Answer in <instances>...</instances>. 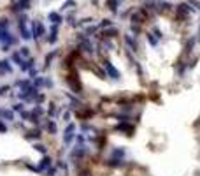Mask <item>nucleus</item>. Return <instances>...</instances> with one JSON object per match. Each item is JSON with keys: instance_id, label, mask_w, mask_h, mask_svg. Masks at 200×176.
<instances>
[{"instance_id": "1", "label": "nucleus", "mask_w": 200, "mask_h": 176, "mask_svg": "<svg viewBox=\"0 0 200 176\" xmlns=\"http://www.w3.org/2000/svg\"><path fill=\"white\" fill-rule=\"evenodd\" d=\"M148 13H149V11H148L146 7H141V9L134 11V14H132V23H137V25L146 23V21H148V16H149Z\"/></svg>"}, {"instance_id": "2", "label": "nucleus", "mask_w": 200, "mask_h": 176, "mask_svg": "<svg viewBox=\"0 0 200 176\" xmlns=\"http://www.w3.org/2000/svg\"><path fill=\"white\" fill-rule=\"evenodd\" d=\"M190 13H193V9L188 2H183V4H179V6L176 7V18H177V20H186V18L190 16Z\"/></svg>"}, {"instance_id": "3", "label": "nucleus", "mask_w": 200, "mask_h": 176, "mask_svg": "<svg viewBox=\"0 0 200 176\" xmlns=\"http://www.w3.org/2000/svg\"><path fill=\"white\" fill-rule=\"evenodd\" d=\"M67 83H69V86L72 88V92H74V93H81L83 86H81V83H79V77L76 76V72H72V74H69V76H67Z\"/></svg>"}, {"instance_id": "4", "label": "nucleus", "mask_w": 200, "mask_h": 176, "mask_svg": "<svg viewBox=\"0 0 200 176\" xmlns=\"http://www.w3.org/2000/svg\"><path fill=\"white\" fill-rule=\"evenodd\" d=\"M44 34H46V27L42 25V21H34V25H32V37L37 41Z\"/></svg>"}, {"instance_id": "5", "label": "nucleus", "mask_w": 200, "mask_h": 176, "mask_svg": "<svg viewBox=\"0 0 200 176\" xmlns=\"http://www.w3.org/2000/svg\"><path fill=\"white\" fill-rule=\"evenodd\" d=\"M104 67H105L107 74L112 77V79H118V77H120V72H118V69H116V67H114L111 62H104Z\"/></svg>"}, {"instance_id": "6", "label": "nucleus", "mask_w": 200, "mask_h": 176, "mask_svg": "<svg viewBox=\"0 0 200 176\" xmlns=\"http://www.w3.org/2000/svg\"><path fill=\"white\" fill-rule=\"evenodd\" d=\"M74 129H76V127H74V123H69V127H67V130H65V136H63V143H67V144H69V143H70L72 139H74Z\"/></svg>"}, {"instance_id": "7", "label": "nucleus", "mask_w": 200, "mask_h": 176, "mask_svg": "<svg viewBox=\"0 0 200 176\" xmlns=\"http://www.w3.org/2000/svg\"><path fill=\"white\" fill-rule=\"evenodd\" d=\"M48 20H49L53 25H60V23L63 21V18H62V14L60 13H55V11H53V13L48 14Z\"/></svg>"}, {"instance_id": "8", "label": "nucleus", "mask_w": 200, "mask_h": 176, "mask_svg": "<svg viewBox=\"0 0 200 176\" xmlns=\"http://www.w3.org/2000/svg\"><path fill=\"white\" fill-rule=\"evenodd\" d=\"M12 72V67L9 60H0V74H11Z\"/></svg>"}, {"instance_id": "9", "label": "nucleus", "mask_w": 200, "mask_h": 176, "mask_svg": "<svg viewBox=\"0 0 200 176\" xmlns=\"http://www.w3.org/2000/svg\"><path fill=\"white\" fill-rule=\"evenodd\" d=\"M116 130H123V132H127L128 136H132V132H134V127L128 125V123H125V122H121V123H118V125H116Z\"/></svg>"}, {"instance_id": "10", "label": "nucleus", "mask_w": 200, "mask_h": 176, "mask_svg": "<svg viewBox=\"0 0 200 176\" xmlns=\"http://www.w3.org/2000/svg\"><path fill=\"white\" fill-rule=\"evenodd\" d=\"M51 167V157H48V155H44L42 160H41V164H39V171H44V169H49Z\"/></svg>"}, {"instance_id": "11", "label": "nucleus", "mask_w": 200, "mask_h": 176, "mask_svg": "<svg viewBox=\"0 0 200 176\" xmlns=\"http://www.w3.org/2000/svg\"><path fill=\"white\" fill-rule=\"evenodd\" d=\"M56 39H58V25H53V27H51V34H49V37H48V42H49V44H55Z\"/></svg>"}, {"instance_id": "12", "label": "nucleus", "mask_w": 200, "mask_h": 176, "mask_svg": "<svg viewBox=\"0 0 200 176\" xmlns=\"http://www.w3.org/2000/svg\"><path fill=\"white\" fill-rule=\"evenodd\" d=\"M125 42H127V46H130L132 51H137V49H139V46H137V42L134 41L132 35H125Z\"/></svg>"}, {"instance_id": "13", "label": "nucleus", "mask_w": 200, "mask_h": 176, "mask_svg": "<svg viewBox=\"0 0 200 176\" xmlns=\"http://www.w3.org/2000/svg\"><path fill=\"white\" fill-rule=\"evenodd\" d=\"M120 2H121V0H107V7H109V11H111V13H118Z\"/></svg>"}, {"instance_id": "14", "label": "nucleus", "mask_w": 200, "mask_h": 176, "mask_svg": "<svg viewBox=\"0 0 200 176\" xmlns=\"http://www.w3.org/2000/svg\"><path fill=\"white\" fill-rule=\"evenodd\" d=\"M25 137H27V139H41V130H39V129H34V130H30Z\"/></svg>"}, {"instance_id": "15", "label": "nucleus", "mask_w": 200, "mask_h": 176, "mask_svg": "<svg viewBox=\"0 0 200 176\" xmlns=\"http://www.w3.org/2000/svg\"><path fill=\"white\" fill-rule=\"evenodd\" d=\"M0 116L11 122V120H14V113H12V111H9V109H0Z\"/></svg>"}, {"instance_id": "16", "label": "nucleus", "mask_w": 200, "mask_h": 176, "mask_svg": "<svg viewBox=\"0 0 200 176\" xmlns=\"http://www.w3.org/2000/svg\"><path fill=\"white\" fill-rule=\"evenodd\" d=\"M18 6H20L21 11H28L30 6H32V0H20V2H18Z\"/></svg>"}, {"instance_id": "17", "label": "nucleus", "mask_w": 200, "mask_h": 176, "mask_svg": "<svg viewBox=\"0 0 200 176\" xmlns=\"http://www.w3.org/2000/svg\"><path fill=\"white\" fill-rule=\"evenodd\" d=\"M116 35H118V30H116V28H109V30L104 32L102 37H105V39H112V37H116Z\"/></svg>"}, {"instance_id": "18", "label": "nucleus", "mask_w": 200, "mask_h": 176, "mask_svg": "<svg viewBox=\"0 0 200 176\" xmlns=\"http://www.w3.org/2000/svg\"><path fill=\"white\" fill-rule=\"evenodd\" d=\"M11 58H12V62H16L20 67H21V63L25 62V60L21 58V53H12V56H11Z\"/></svg>"}, {"instance_id": "19", "label": "nucleus", "mask_w": 200, "mask_h": 176, "mask_svg": "<svg viewBox=\"0 0 200 176\" xmlns=\"http://www.w3.org/2000/svg\"><path fill=\"white\" fill-rule=\"evenodd\" d=\"M107 166H111V167H123V166H125V162L112 159V160H109V162H107Z\"/></svg>"}, {"instance_id": "20", "label": "nucleus", "mask_w": 200, "mask_h": 176, "mask_svg": "<svg viewBox=\"0 0 200 176\" xmlns=\"http://www.w3.org/2000/svg\"><path fill=\"white\" fill-rule=\"evenodd\" d=\"M46 129H48V132L55 134V132H56V123H55V122H48V125H46Z\"/></svg>"}, {"instance_id": "21", "label": "nucleus", "mask_w": 200, "mask_h": 176, "mask_svg": "<svg viewBox=\"0 0 200 176\" xmlns=\"http://www.w3.org/2000/svg\"><path fill=\"white\" fill-rule=\"evenodd\" d=\"M109 27H112V21L111 20H102L98 25V28H109Z\"/></svg>"}, {"instance_id": "22", "label": "nucleus", "mask_w": 200, "mask_h": 176, "mask_svg": "<svg viewBox=\"0 0 200 176\" xmlns=\"http://www.w3.org/2000/svg\"><path fill=\"white\" fill-rule=\"evenodd\" d=\"M146 37H148V42H149L151 46H156L158 44V39L156 37H153V34H146Z\"/></svg>"}, {"instance_id": "23", "label": "nucleus", "mask_w": 200, "mask_h": 176, "mask_svg": "<svg viewBox=\"0 0 200 176\" xmlns=\"http://www.w3.org/2000/svg\"><path fill=\"white\" fill-rule=\"evenodd\" d=\"M74 6H76V0H65L62 9H70V7H74Z\"/></svg>"}, {"instance_id": "24", "label": "nucleus", "mask_w": 200, "mask_h": 176, "mask_svg": "<svg viewBox=\"0 0 200 176\" xmlns=\"http://www.w3.org/2000/svg\"><path fill=\"white\" fill-rule=\"evenodd\" d=\"M42 84H46V81H44L42 77H37V79H34V86H42Z\"/></svg>"}, {"instance_id": "25", "label": "nucleus", "mask_w": 200, "mask_h": 176, "mask_svg": "<svg viewBox=\"0 0 200 176\" xmlns=\"http://www.w3.org/2000/svg\"><path fill=\"white\" fill-rule=\"evenodd\" d=\"M37 150V152H41V153L42 155H46V152H48V150H46V146H44V144H35V146H34Z\"/></svg>"}, {"instance_id": "26", "label": "nucleus", "mask_w": 200, "mask_h": 176, "mask_svg": "<svg viewBox=\"0 0 200 176\" xmlns=\"http://www.w3.org/2000/svg\"><path fill=\"white\" fill-rule=\"evenodd\" d=\"M9 27V20L7 18H2L0 20V28H7Z\"/></svg>"}, {"instance_id": "27", "label": "nucleus", "mask_w": 200, "mask_h": 176, "mask_svg": "<svg viewBox=\"0 0 200 176\" xmlns=\"http://www.w3.org/2000/svg\"><path fill=\"white\" fill-rule=\"evenodd\" d=\"M56 55V51H53V53H49V55L46 56V67H48V65H49V62L51 60H53V56Z\"/></svg>"}, {"instance_id": "28", "label": "nucleus", "mask_w": 200, "mask_h": 176, "mask_svg": "<svg viewBox=\"0 0 200 176\" xmlns=\"http://www.w3.org/2000/svg\"><path fill=\"white\" fill-rule=\"evenodd\" d=\"M97 30H98V27H88V28H86V34L91 35V34H95Z\"/></svg>"}, {"instance_id": "29", "label": "nucleus", "mask_w": 200, "mask_h": 176, "mask_svg": "<svg viewBox=\"0 0 200 176\" xmlns=\"http://www.w3.org/2000/svg\"><path fill=\"white\" fill-rule=\"evenodd\" d=\"M77 176H91V173H90V169H83L77 173Z\"/></svg>"}, {"instance_id": "30", "label": "nucleus", "mask_w": 200, "mask_h": 176, "mask_svg": "<svg viewBox=\"0 0 200 176\" xmlns=\"http://www.w3.org/2000/svg\"><path fill=\"white\" fill-rule=\"evenodd\" d=\"M30 116H32V113H28V111H21V118H23V120H30Z\"/></svg>"}, {"instance_id": "31", "label": "nucleus", "mask_w": 200, "mask_h": 176, "mask_svg": "<svg viewBox=\"0 0 200 176\" xmlns=\"http://www.w3.org/2000/svg\"><path fill=\"white\" fill-rule=\"evenodd\" d=\"M112 155H114V157H123V155H125V152H123V150H114V152H112Z\"/></svg>"}, {"instance_id": "32", "label": "nucleus", "mask_w": 200, "mask_h": 176, "mask_svg": "<svg viewBox=\"0 0 200 176\" xmlns=\"http://www.w3.org/2000/svg\"><path fill=\"white\" fill-rule=\"evenodd\" d=\"M20 53H21V56H30L28 48H21V49H20Z\"/></svg>"}, {"instance_id": "33", "label": "nucleus", "mask_w": 200, "mask_h": 176, "mask_svg": "<svg viewBox=\"0 0 200 176\" xmlns=\"http://www.w3.org/2000/svg\"><path fill=\"white\" fill-rule=\"evenodd\" d=\"M55 111H56V109H55V104H51V107L48 109V113H49V116H53V114H55Z\"/></svg>"}, {"instance_id": "34", "label": "nucleus", "mask_w": 200, "mask_h": 176, "mask_svg": "<svg viewBox=\"0 0 200 176\" xmlns=\"http://www.w3.org/2000/svg\"><path fill=\"white\" fill-rule=\"evenodd\" d=\"M14 111H23V104H14Z\"/></svg>"}, {"instance_id": "35", "label": "nucleus", "mask_w": 200, "mask_h": 176, "mask_svg": "<svg viewBox=\"0 0 200 176\" xmlns=\"http://www.w3.org/2000/svg\"><path fill=\"white\" fill-rule=\"evenodd\" d=\"M153 32H155V35H156L158 39H162V37H163V35H162V32H160V30H158V28H155V30H153Z\"/></svg>"}, {"instance_id": "36", "label": "nucleus", "mask_w": 200, "mask_h": 176, "mask_svg": "<svg viewBox=\"0 0 200 176\" xmlns=\"http://www.w3.org/2000/svg\"><path fill=\"white\" fill-rule=\"evenodd\" d=\"M69 118H70V111L63 113V120H65V122H69Z\"/></svg>"}, {"instance_id": "37", "label": "nucleus", "mask_w": 200, "mask_h": 176, "mask_svg": "<svg viewBox=\"0 0 200 176\" xmlns=\"http://www.w3.org/2000/svg\"><path fill=\"white\" fill-rule=\"evenodd\" d=\"M0 132H7V127L4 125L2 122H0Z\"/></svg>"}, {"instance_id": "38", "label": "nucleus", "mask_w": 200, "mask_h": 176, "mask_svg": "<svg viewBox=\"0 0 200 176\" xmlns=\"http://www.w3.org/2000/svg\"><path fill=\"white\" fill-rule=\"evenodd\" d=\"M7 90H9V86H2V88H0V95H4Z\"/></svg>"}, {"instance_id": "39", "label": "nucleus", "mask_w": 200, "mask_h": 176, "mask_svg": "<svg viewBox=\"0 0 200 176\" xmlns=\"http://www.w3.org/2000/svg\"><path fill=\"white\" fill-rule=\"evenodd\" d=\"M58 167H60V169H65V171H67V164H63V162H58Z\"/></svg>"}, {"instance_id": "40", "label": "nucleus", "mask_w": 200, "mask_h": 176, "mask_svg": "<svg viewBox=\"0 0 200 176\" xmlns=\"http://www.w3.org/2000/svg\"><path fill=\"white\" fill-rule=\"evenodd\" d=\"M35 74H37V70L32 67V69H30V76H35Z\"/></svg>"}]
</instances>
